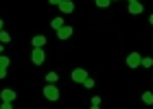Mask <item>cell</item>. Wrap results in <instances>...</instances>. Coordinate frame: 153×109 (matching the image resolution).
Instances as JSON below:
<instances>
[{"label": "cell", "mask_w": 153, "mask_h": 109, "mask_svg": "<svg viewBox=\"0 0 153 109\" xmlns=\"http://www.w3.org/2000/svg\"><path fill=\"white\" fill-rule=\"evenodd\" d=\"M57 79H59L57 72H48L46 74V83H57Z\"/></svg>", "instance_id": "12"}, {"label": "cell", "mask_w": 153, "mask_h": 109, "mask_svg": "<svg viewBox=\"0 0 153 109\" xmlns=\"http://www.w3.org/2000/svg\"><path fill=\"white\" fill-rule=\"evenodd\" d=\"M44 98L46 100H59V87L55 83H48L44 87Z\"/></svg>", "instance_id": "1"}, {"label": "cell", "mask_w": 153, "mask_h": 109, "mask_svg": "<svg viewBox=\"0 0 153 109\" xmlns=\"http://www.w3.org/2000/svg\"><path fill=\"white\" fill-rule=\"evenodd\" d=\"M83 85H85L88 90H90V87H94V79H90V77H88L85 81H83Z\"/></svg>", "instance_id": "18"}, {"label": "cell", "mask_w": 153, "mask_h": 109, "mask_svg": "<svg viewBox=\"0 0 153 109\" xmlns=\"http://www.w3.org/2000/svg\"><path fill=\"white\" fill-rule=\"evenodd\" d=\"M142 103H144V105H153V94H151V92H144V94H142Z\"/></svg>", "instance_id": "11"}, {"label": "cell", "mask_w": 153, "mask_h": 109, "mask_svg": "<svg viewBox=\"0 0 153 109\" xmlns=\"http://www.w3.org/2000/svg\"><path fill=\"white\" fill-rule=\"evenodd\" d=\"M9 63H11V61H9V57L0 54V66H2V68H9Z\"/></svg>", "instance_id": "17"}, {"label": "cell", "mask_w": 153, "mask_h": 109, "mask_svg": "<svg viewBox=\"0 0 153 109\" xmlns=\"http://www.w3.org/2000/svg\"><path fill=\"white\" fill-rule=\"evenodd\" d=\"M31 59H33V63H35V66H42V63H44V59H46V54H44L42 48H33Z\"/></svg>", "instance_id": "2"}, {"label": "cell", "mask_w": 153, "mask_h": 109, "mask_svg": "<svg viewBox=\"0 0 153 109\" xmlns=\"http://www.w3.org/2000/svg\"><path fill=\"white\" fill-rule=\"evenodd\" d=\"M140 61H142L140 52H129V57H127V66L129 68H140Z\"/></svg>", "instance_id": "4"}, {"label": "cell", "mask_w": 153, "mask_h": 109, "mask_svg": "<svg viewBox=\"0 0 153 109\" xmlns=\"http://www.w3.org/2000/svg\"><path fill=\"white\" fill-rule=\"evenodd\" d=\"M0 98H2V100H7V103H13V100H16V92L7 87V90H2V92H0Z\"/></svg>", "instance_id": "5"}, {"label": "cell", "mask_w": 153, "mask_h": 109, "mask_svg": "<svg viewBox=\"0 0 153 109\" xmlns=\"http://www.w3.org/2000/svg\"><path fill=\"white\" fill-rule=\"evenodd\" d=\"M44 44H46L44 35H35V37H33V48H44Z\"/></svg>", "instance_id": "9"}, {"label": "cell", "mask_w": 153, "mask_h": 109, "mask_svg": "<svg viewBox=\"0 0 153 109\" xmlns=\"http://www.w3.org/2000/svg\"><path fill=\"white\" fill-rule=\"evenodd\" d=\"M48 2H51V4H57V7H59V2H61V0H48Z\"/></svg>", "instance_id": "21"}, {"label": "cell", "mask_w": 153, "mask_h": 109, "mask_svg": "<svg viewBox=\"0 0 153 109\" xmlns=\"http://www.w3.org/2000/svg\"><path fill=\"white\" fill-rule=\"evenodd\" d=\"M72 9H74V4L70 2V0H61L59 2V11L61 13H72Z\"/></svg>", "instance_id": "7"}, {"label": "cell", "mask_w": 153, "mask_h": 109, "mask_svg": "<svg viewBox=\"0 0 153 109\" xmlns=\"http://www.w3.org/2000/svg\"><path fill=\"white\" fill-rule=\"evenodd\" d=\"M0 31H2V20H0Z\"/></svg>", "instance_id": "24"}, {"label": "cell", "mask_w": 153, "mask_h": 109, "mask_svg": "<svg viewBox=\"0 0 153 109\" xmlns=\"http://www.w3.org/2000/svg\"><path fill=\"white\" fill-rule=\"evenodd\" d=\"M2 50H4V44H0V54H2Z\"/></svg>", "instance_id": "22"}, {"label": "cell", "mask_w": 153, "mask_h": 109, "mask_svg": "<svg viewBox=\"0 0 153 109\" xmlns=\"http://www.w3.org/2000/svg\"><path fill=\"white\" fill-rule=\"evenodd\" d=\"M94 2H96V7L105 9V7H109V2H112V0H94Z\"/></svg>", "instance_id": "16"}, {"label": "cell", "mask_w": 153, "mask_h": 109, "mask_svg": "<svg viewBox=\"0 0 153 109\" xmlns=\"http://www.w3.org/2000/svg\"><path fill=\"white\" fill-rule=\"evenodd\" d=\"M11 42V35L7 31H0V44H9Z\"/></svg>", "instance_id": "13"}, {"label": "cell", "mask_w": 153, "mask_h": 109, "mask_svg": "<svg viewBox=\"0 0 153 109\" xmlns=\"http://www.w3.org/2000/svg\"><path fill=\"white\" fill-rule=\"evenodd\" d=\"M70 77H72V81H74V83H83V81L88 79V72L83 70V68H76V70H72V74H70Z\"/></svg>", "instance_id": "3"}, {"label": "cell", "mask_w": 153, "mask_h": 109, "mask_svg": "<svg viewBox=\"0 0 153 109\" xmlns=\"http://www.w3.org/2000/svg\"><path fill=\"white\" fill-rule=\"evenodd\" d=\"M4 77H7V68L0 66V79H4Z\"/></svg>", "instance_id": "20"}, {"label": "cell", "mask_w": 153, "mask_h": 109, "mask_svg": "<svg viewBox=\"0 0 153 109\" xmlns=\"http://www.w3.org/2000/svg\"><path fill=\"white\" fill-rule=\"evenodd\" d=\"M0 107H2V109H11L13 105H11V103H7V100H2V105H0Z\"/></svg>", "instance_id": "19"}, {"label": "cell", "mask_w": 153, "mask_h": 109, "mask_svg": "<svg viewBox=\"0 0 153 109\" xmlns=\"http://www.w3.org/2000/svg\"><path fill=\"white\" fill-rule=\"evenodd\" d=\"M129 13H134V15L142 13V4L138 2V0H129Z\"/></svg>", "instance_id": "8"}, {"label": "cell", "mask_w": 153, "mask_h": 109, "mask_svg": "<svg viewBox=\"0 0 153 109\" xmlns=\"http://www.w3.org/2000/svg\"><path fill=\"white\" fill-rule=\"evenodd\" d=\"M51 26L55 31H59L61 26H64V18H53V22H51Z\"/></svg>", "instance_id": "10"}, {"label": "cell", "mask_w": 153, "mask_h": 109, "mask_svg": "<svg viewBox=\"0 0 153 109\" xmlns=\"http://www.w3.org/2000/svg\"><path fill=\"white\" fill-rule=\"evenodd\" d=\"M70 35H72V26H66V24H64V26L57 31V37H59V39H68Z\"/></svg>", "instance_id": "6"}, {"label": "cell", "mask_w": 153, "mask_h": 109, "mask_svg": "<svg viewBox=\"0 0 153 109\" xmlns=\"http://www.w3.org/2000/svg\"><path fill=\"white\" fill-rule=\"evenodd\" d=\"M90 107H92V109H99V107H101V96H94L92 103H90Z\"/></svg>", "instance_id": "15"}, {"label": "cell", "mask_w": 153, "mask_h": 109, "mask_svg": "<svg viewBox=\"0 0 153 109\" xmlns=\"http://www.w3.org/2000/svg\"><path fill=\"white\" fill-rule=\"evenodd\" d=\"M149 22H151V24H153V13H151V18H149Z\"/></svg>", "instance_id": "23"}, {"label": "cell", "mask_w": 153, "mask_h": 109, "mask_svg": "<svg viewBox=\"0 0 153 109\" xmlns=\"http://www.w3.org/2000/svg\"><path fill=\"white\" fill-rule=\"evenodd\" d=\"M140 66H142V68H151V66H153V59H151V57H142Z\"/></svg>", "instance_id": "14"}]
</instances>
